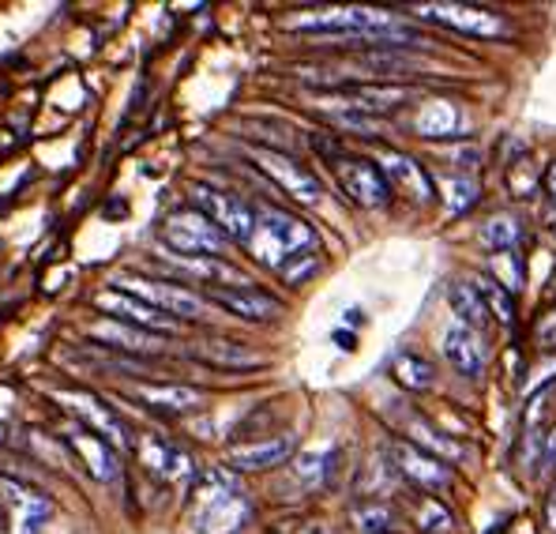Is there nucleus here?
<instances>
[{"label": "nucleus", "mask_w": 556, "mask_h": 534, "mask_svg": "<svg viewBox=\"0 0 556 534\" xmlns=\"http://www.w3.org/2000/svg\"><path fill=\"white\" fill-rule=\"evenodd\" d=\"M380 170L391 188H403V193H410L414 200H421V203L432 200V185H429V177H425L421 162L406 159V154H388V159L380 162Z\"/></svg>", "instance_id": "24"}, {"label": "nucleus", "mask_w": 556, "mask_h": 534, "mask_svg": "<svg viewBox=\"0 0 556 534\" xmlns=\"http://www.w3.org/2000/svg\"><path fill=\"white\" fill-rule=\"evenodd\" d=\"M252 162H256V170H264V174L271 177L286 196H293L298 203H320V196H324L320 177H316L305 162L293 159V154L271 151V147H256V151H252Z\"/></svg>", "instance_id": "8"}, {"label": "nucleus", "mask_w": 556, "mask_h": 534, "mask_svg": "<svg viewBox=\"0 0 556 534\" xmlns=\"http://www.w3.org/2000/svg\"><path fill=\"white\" fill-rule=\"evenodd\" d=\"M192 355L200 361H207V365H215V369H256L260 361H264L256 350H249L237 339H203L192 347Z\"/></svg>", "instance_id": "23"}, {"label": "nucleus", "mask_w": 556, "mask_h": 534, "mask_svg": "<svg viewBox=\"0 0 556 534\" xmlns=\"http://www.w3.org/2000/svg\"><path fill=\"white\" fill-rule=\"evenodd\" d=\"M244 516V500L230 479L223 474H207L203 486L195 489V531L200 534H218L237 527V520Z\"/></svg>", "instance_id": "6"}, {"label": "nucleus", "mask_w": 556, "mask_h": 534, "mask_svg": "<svg viewBox=\"0 0 556 534\" xmlns=\"http://www.w3.org/2000/svg\"><path fill=\"white\" fill-rule=\"evenodd\" d=\"M334 177L339 188L357 203V208H388L391 185L383 177V170L372 159H357V154H334Z\"/></svg>", "instance_id": "7"}, {"label": "nucleus", "mask_w": 556, "mask_h": 534, "mask_svg": "<svg viewBox=\"0 0 556 534\" xmlns=\"http://www.w3.org/2000/svg\"><path fill=\"white\" fill-rule=\"evenodd\" d=\"M203 301L226 309L237 320H249V324H267V320H275L282 312V301L256 290V286H211Z\"/></svg>", "instance_id": "12"}, {"label": "nucleus", "mask_w": 556, "mask_h": 534, "mask_svg": "<svg viewBox=\"0 0 556 534\" xmlns=\"http://www.w3.org/2000/svg\"><path fill=\"white\" fill-rule=\"evenodd\" d=\"M357 527H362L365 534H388V523H391V512L380 505H369V508H357L354 512Z\"/></svg>", "instance_id": "34"}, {"label": "nucleus", "mask_w": 556, "mask_h": 534, "mask_svg": "<svg viewBox=\"0 0 556 534\" xmlns=\"http://www.w3.org/2000/svg\"><path fill=\"white\" fill-rule=\"evenodd\" d=\"M417 523H421L425 534H452V512L444 505H437V497H429L417 512Z\"/></svg>", "instance_id": "32"}, {"label": "nucleus", "mask_w": 556, "mask_h": 534, "mask_svg": "<svg viewBox=\"0 0 556 534\" xmlns=\"http://www.w3.org/2000/svg\"><path fill=\"white\" fill-rule=\"evenodd\" d=\"M444 358L452 361L455 373L470 376V381H478L485 373V347H481L478 332H470L463 324H452L444 332Z\"/></svg>", "instance_id": "19"}, {"label": "nucleus", "mask_w": 556, "mask_h": 534, "mask_svg": "<svg viewBox=\"0 0 556 534\" xmlns=\"http://www.w3.org/2000/svg\"><path fill=\"white\" fill-rule=\"evenodd\" d=\"M391 459H395V471L403 474L406 482H414V486H421L429 493H440V489L452 486L447 463H440V459L429 456V451L414 448L410 440H399V445L391 448Z\"/></svg>", "instance_id": "13"}, {"label": "nucleus", "mask_w": 556, "mask_h": 534, "mask_svg": "<svg viewBox=\"0 0 556 534\" xmlns=\"http://www.w3.org/2000/svg\"><path fill=\"white\" fill-rule=\"evenodd\" d=\"M339 98L346 110H357V113H383V110H395L410 98V90L399 87V84H346L339 87Z\"/></svg>", "instance_id": "17"}, {"label": "nucleus", "mask_w": 556, "mask_h": 534, "mask_svg": "<svg viewBox=\"0 0 556 534\" xmlns=\"http://www.w3.org/2000/svg\"><path fill=\"white\" fill-rule=\"evenodd\" d=\"M286 30H298V35L365 38V42H380V46H399L417 38L410 23H403L395 12H383V8H316V12H305L286 23Z\"/></svg>", "instance_id": "1"}, {"label": "nucleus", "mask_w": 556, "mask_h": 534, "mask_svg": "<svg viewBox=\"0 0 556 534\" xmlns=\"http://www.w3.org/2000/svg\"><path fill=\"white\" fill-rule=\"evenodd\" d=\"M136 456H139V463H143L147 471L162 474V479H169V482L188 479V474H192V459H188L181 448L151 437V433H143V437L136 440Z\"/></svg>", "instance_id": "20"}, {"label": "nucleus", "mask_w": 556, "mask_h": 534, "mask_svg": "<svg viewBox=\"0 0 556 534\" xmlns=\"http://www.w3.org/2000/svg\"><path fill=\"white\" fill-rule=\"evenodd\" d=\"M444 200H447V208H452L455 215H463L466 208H473V203H478V181L466 177V174L447 177L444 181Z\"/></svg>", "instance_id": "31"}, {"label": "nucleus", "mask_w": 556, "mask_h": 534, "mask_svg": "<svg viewBox=\"0 0 556 534\" xmlns=\"http://www.w3.org/2000/svg\"><path fill=\"white\" fill-rule=\"evenodd\" d=\"M414 128L425 139H447L459 133V110H455L447 98H437V102H425L421 113H417Z\"/></svg>", "instance_id": "26"}, {"label": "nucleus", "mask_w": 556, "mask_h": 534, "mask_svg": "<svg viewBox=\"0 0 556 534\" xmlns=\"http://www.w3.org/2000/svg\"><path fill=\"white\" fill-rule=\"evenodd\" d=\"M68 448L76 451L79 459H84V467H87V474H91V479H98V482H113V479H117V459H113L110 445H105L98 433L84 430V425H76V430L68 433Z\"/></svg>", "instance_id": "22"}, {"label": "nucleus", "mask_w": 556, "mask_h": 534, "mask_svg": "<svg viewBox=\"0 0 556 534\" xmlns=\"http://www.w3.org/2000/svg\"><path fill=\"white\" fill-rule=\"evenodd\" d=\"M87 335L98 339L102 347H113V350H125V355H162V339L151 332H139V327H128L121 324V320H94L91 327H87Z\"/></svg>", "instance_id": "16"}, {"label": "nucleus", "mask_w": 556, "mask_h": 534, "mask_svg": "<svg viewBox=\"0 0 556 534\" xmlns=\"http://www.w3.org/2000/svg\"><path fill=\"white\" fill-rule=\"evenodd\" d=\"M159 264L169 268L185 283H207V290L211 286H249V278L241 271L215 257H174V252H159Z\"/></svg>", "instance_id": "14"}, {"label": "nucleus", "mask_w": 556, "mask_h": 534, "mask_svg": "<svg viewBox=\"0 0 556 534\" xmlns=\"http://www.w3.org/2000/svg\"><path fill=\"white\" fill-rule=\"evenodd\" d=\"M113 286L125 294H132L136 301H143V306L166 312V316L174 320H207L211 306L200 298V294H192L188 286L174 283V278H139V275H117L113 278Z\"/></svg>", "instance_id": "3"}, {"label": "nucleus", "mask_w": 556, "mask_h": 534, "mask_svg": "<svg viewBox=\"0 0 556 534\" xmlns=\"http://www.w3.org/2000/svg\"><path fill=\"white\" fill-rule=\"evenodd\" d=\"M301 534H331V527H327V523H308Z\"/></svg>", "instance_id": "36"}, {"label": "nucleus", "mask_w": 556, "mask_h": 534, "mask_svg": "<svg viewBox=\"0 0 556 534\" xmlns=\"http://www.w3.org/2000/svg\"><path fill=\"white\" fill-rule=\"evenodd\" d=\"M316 271H320V257H316V249H313V252H301V257H293L286 268H278V275H282L290 286H301L308 275H316Z\"/></svg>", "instance_id": "33"}, {"label": "nucleus", "mask_w": 556, "mask_h": 534, "mask_svg": "<svg viewBox=\"0 0 556 534\" xmlns=\"http://www.w3.org/2000/svg\"><path fill=\"white\" fill-rule=\"evenodd\" d=\"M192 211H200L226 241L249 245L252 226H256V208L237 196L223 193V188H207V185H192Z\"/></svg>", "instance_id": "5"}, {"label": "nucleus", "mask_w": 556, "mask_h": 534, "mask_svg": "<svg viewBox=\"0 0 556 534\" xmlns=\"http://www.w3.org/2000/svg\"><path fill=\"white\" fill-rule=\"evenodd\" d=\"M94 309L98 312H105L110 320H121V324H128V327H139V332H151V335H177L181 332V320H174V316H166V312H159V309H151V306H143V301H136L132 294H125V290H102L94 298Z\"/></svg>", "instance_id": "11"}, {"label": "nucleus", "mask_w": 556, "mask_h": 534, "mask_svg": "<svg viewBox=\"0 0 556 534\" xmlns=\"http://www.w3.org/2000/svg\"><path fill=\"white\" fill-rule=\"evenodd\" d=\"M293 437H267V440H252V445H237L230 448L226 463L233 471H271V467H282L286 459L293 456Z\"/></svg>", "instance_id": "18"}, {"label": "nucleus", "mask_w": 556, "mask_h": 534, "mask_svg": "<svg viewBox=\"0 0 556 534\" xmlns=\"http://www.w3.org/2000/svg\"><path fill=\"white\" fill-rule=\"evenodd\" d=\"M406 437H410V445L414 448H421V451H429V456H437L440 463H447V459H463V445L459 440H452V437H444L440 430H432L429 422H421V418H410L406 422Z\"/></svg>", "instance_id": "27"}, {"label": "nucleus", "mask_w": 556, "mask_h": 534, "mask_svg": "<svg viewBox=\"0 0 556 534\" xmlns=\"http://www.w3.org/2000/svg\"><path fill=\"white\" fill-rule=\"evenodd\" d=\"M522 241V226L511 215H496L481 226V245L489 252H515V245Z\"/></svg>", "instance_id": "30"}, {"label": "nucleus", "mask_w": 556, "mask_h": 534, "mask_svg": "<svg viewBox=\"0 0 556 534\" xmlns=\"http://www.w3.org/2000/svg\"><path fill=\"white\" fill-rule=\"evenodd\" d=\"M159 241H162V249L174 252V257H215V260H223L226 245H230L215 226L207 223V219L200 215V211H192V208L174 211V215L162 219Z\"/></svg>", "instance_id": "4"}, {"label": "nucleus", "mask_w": 556, "mask_h": 534, "mask_svg": "<svg viewBox=\"0 0 556 534\" xmlns=\"http://www.w3.org/2000/svg\"><path fill=\"white\" fill-rule=\"evenodd\" d=\"M553 332H556V312L549 316V324H545V335H553Z\"/></svg>", "instance_id": "38"}, {"label": "nucleus", "mask_w": 556, "mask_h": 534, "mask_svg": "<svg viewBox=\"0 0 556 534\" xmlns=\"http://www.w3.org/2000/svg\"><path fill=\"white\" fill-rule=\"evenodd\" d=\"M473 286H478V294H481V301H485L489 316H496L501 324H511V320H515V301H511L508 286H504L501 278H493V275H481Z\"/></svg>", "instance_id": "29"}, {"label": "nucleus", "mask_w": 556, "mask_h": 534, "mask_svg": "<svg viewBox=\"0 0 556 534\" xmlns=\"http://www.w3.org/2000/svg\"><path fill=\"white\" fill-rule=\"evenodd\" d=\"M545 193H549L553 203H556V162H553L549 170H545Z\"/></svg>", "instance_id": "35"}, {"label": "nucleus", "mask_w": 556, "mask_h": 534, "mask_svg": "<svg viewBox=\"0 0 556 534\" xmlns=\"http://www.w3.org/2000/svg\"><path fill=\"white\" fill-rule=\"evenodd\" d=\"M61 402L72 410V414L79 418V425H84V430L98 433V437H102L105 445H121V448L128 445L125 422H121V418L113 414V410L105 407V402H98L94 396H72V392H64Z\"/></svg>", "instance_id": "15"}, {"label": "nucleus", "mask_w": 556, "mask_h": 534, "mask_svg": "<svg viewBox=\"0 0 556 534\" xmlns=\"http://www.w3.org/2000/svg\"><path fill=\"white\" fill-rule=\"evenodd\" d=\"M132 396L162 414H192L203 407V392L185 388V384H136Z\"/></svg>", "instance_id": "21"}, {"label": "nucleus", "mask_w": 556, "mask_h": 534, "mask_svg": "<svg viewBox=\"0 0 556 534\" xmlns=\"http://www.w3.org/2000/svg\"><path fill=\"white\" fill-rule=\"evenodd\" d=\"M549 523L556 527V497H549Z\"/></svg>", "instance_id": "37"}, {"label": "nucleus", "mask_w": 556, "mask_h": 534, "mask_svg": "<svg viewBox=\"0 0 556 534\" xmlns=\"http://www.w3.org/2000/svg\"><path fill=\"white\" fill-rule=\"evenodd\" d=\"M391 376H395L406 392H429L432 384H437V369L421 355H399L391 361Z\"/></svg>", "instance_id": "28"}, {"label": "nucleus", "mask_w": 556, "mask_h": 534, "mask_svg": "<svg viewBox=\"0 0 556 534\" xmlns=\"http://www.w3.org/2000/svg\"><path fill=\"white\" fill-rule=\"evenodd\" d=\"M421 20H432L440 27H452L459 35H478V38H501L508 35V23L501 12L481 4H455V0H437V4H421L417 8Z\"/></svg>", "instance_id": "9"}, {"label": "nucleus", "mask_w": 556, "mask_h": 534, "mask_svg": "<svg viewBox=\"0 0 556 534\" xmlns=\"http://www.w3.org/2000/svg\"><path fill=\"white\" fill-rule=\"evenodd\" d=\"M249 257L264 268H286L293 257L301 252H313L316 249V229L301 219L286 215V211H275V208H256V226H252V237H249Z\"/></svg>", "instance_id": "2"}, {"label": "nucleus", "mask_w": 556, "mask_h": 534, "mask_svg": "<svg viewBox=\"0 0 556 534\" xmlns=\"http://www.w3.org/2000/svg\"><path fill=\"white\" fill-rule=\"evenodd\" d=\"M0 500L8 508V534H42L53 520V500L15 479H0Z\"/></svg>", "instance_id": "10"}, {"label": "nucleus", "mask_w": 556, "mask_h": 534, "mask_svg": "<svg viewBox=\"0 0 556 534\" xmlns=\"http://www.w3.org/2000/svg\"><path fill=\"white\" fill-rule=\"evenodd\" d=\"M447 306H452V312H455V324L470 327V332H481V327H489L485 301H481L478 286L466 283V278H455V283L447 286Z\"/></svg>", "instance_id": "25"}]
</instances>
